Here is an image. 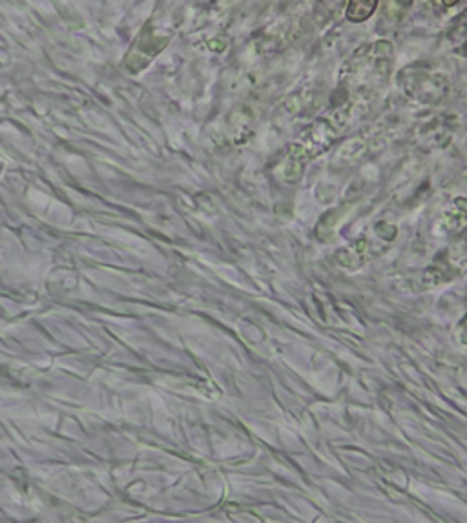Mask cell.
I'll return each instance as SVG.
<instances>
[{
    "mask_svg": "<svg viewBox=\"0 0 467 523\" xmlns=\"http://www.w3.org/2000/svg\"><path fill=\"white\" fill-rule=\"evenodd\" d=\"M455 214L449 212L447 216H444V219L440 221V226H438V236H451L453 232H457L458 228H462L464 223H466L467 216V201H457L455 203Z\"/></svg>",
    "mask_w": 467,
    "mask_h": 523,
    "instance_id": "obj_3",
    "label": "cell"
},
{
    "mask_svg": "<svg viewBox=\"0 0 467 523\" xmlns=\"http://www.w3.org/2000/svg\"><path fill=\"white\" fill-rule=\"evenodd\" d=\"M376 8H378V0H349L345 17L353 24H362L373 17Z\"/></svg>",
    "mask_w": 467,
    "mask_h": 523,
    "instance_id": "obj_2",
    "label": "cell"
},
{
    "mask_svg": "<svg viewBox=\"0 0 467 523\" xmlns=\"http://www.w3.org/2000/svg\"><path fill=\"white\" fill-rule=\"evenodd\" d=\"M376 252H380V247L369 237H362L351 243L349 247L340 250L336 254V263H338V267L345 268V270H358L367 265L376 256Z\"/></svg>",
    "mask_w": 467,
    "mask_h": 523,
    "instance_id": "obj_1",
    "label": "cell"
},
{
    "mask_svg": "<svg viewBox=\"0 0 467 523\" xmlns=\"http://www.w3.org/2000/svg\"><path fill=\"white\" fill-rule=\"evenodd\" d=\"M457 336L458 341L467 347V316L458 323Z\"/></svg>",
    "mask_w": 467,
    "mask_h": 523,
    "instance_id": "obj_4",
    "label": "cell"
},
{
    "mask_svg": "<svg viewBox=\"0 0 467 523\" xmlns=\"http://www.w3.org/2000/svg\"><path fill=\"white\" fill-rule=\"evenodd\" d=\"M442 2H444L446 6H449V8H451V6H455V4H458L460 0H442Z\"/></svg>",
    "mask_w": 467,
    "mask_h": 523,
    "instance_id": "obj_5",
    "label": "cell"
}]
</instances>
